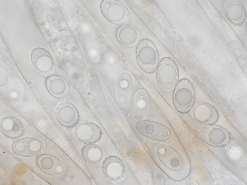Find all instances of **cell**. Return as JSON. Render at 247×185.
Returning a JSON list of instances; mask_svg holds the SVG:
<instances>
[{"label":"cell","mask_w":247,"mask_h":185,"mask_svg":"<svg viewBox=\"0 0 247 185\" xmlns=\"http://www.w3.org/2000/svg\"><path fill=\"white\" fill-rule=\"evenodd\" d=\"M137 130L144 136L155 140L165 141L171 136L170 129L160 123L149 120H142L136 125Z\"/></svg>","instance_id":"obj_5"},{"label":"cell","mask_w":247,"mask_h":185,"mask_svg":"<svg viewBox=\"0 0 247 185\" xmlns=\"http://www.w3.org/2000/svg\"><path fill=\"white\" fill-rule=\"evenodd\" d=\"M157 153L160 161L168 168L177 170L182 167V158L172 147L165 144L159 145L157 147Z\"/></svg>","instance_id":"obj_10"},{"label":"cell","mask_w":247,"mask_h":185,"mask_svg":"<svg viewBox=\"0 0 247 185\" xmlns=\"http://www.w3.org/2000/svg\"><path fill=\"white\" fill-rule=\"evenodd\" d=\"M179 77L178 67L171 58L165 57L160 61L156 72L157 80L164 90L169 91L175 87Z\"/></svg>","instance_id":"obj_3"},{"label":"cell","mask_w":247,"mask_h":185,"mask_svg":"<svg viewBox=\"0 0 247 185\" xmlns=\"http://www.w3.org/2000/svg\"><path fill=\"white\" fill-rule=\"evenodd\" d=\"M31 60L35 68L41 73H48L53 67L54 62L52 56L42 48L34 49L31 54Z\"/></svg>","instance_id":"obj_14"},{"label":"cell","mask_w":247,"mask_h":185,"mask_svg":"<svg viewBox=\"0 0 247 185\" xmlns=\"http://www.w3.org/2000/svg\"><path fill=\"white\" fill-rule=\"evenodd\" d=\"M55 114L57 121L66 127L73 126L78 120L76 109L71 104L67 102L59 103L55 109Z\"/></svg>","instance_id":"obj_11"},{"label":"cell","mask_w":247,"mask_h":185,"mask_svg":"<svg viewBox=\"0 0 247 185\" xmlns=\"http://www.w3.org/2000/svg\"><path fill=\"white\" fill-rule=\"evenodd\" d=\"M0 130L5 136L10 138H16L22 135L23 130L19 121L11 116L5 117L1 121Z\"/></svg>","instance_id":"obj_17"},{"label":"cell","mask_w":247,"mask_h":185,"mask_svg":"<svg viewBox=\"0 0 247 185\" xmlns=\"http://www.w3.org/2000/svg\"><path fill=\"white\" fill-rule=\"evenodd\" d=\"M174 106L180 113L188 112L193 107L195 100L193 86L187 79H181L178 82L173 93Z\"/></svg>","instance_id":"obj_2"},{"label":"cell","mask_w":247,"mask_h":185,"mask_svg":"<svg viewBox=\"0 0 247 185\" xmlns=\"http://www.w3.org/2000/svg\"><path fill=\"white\" fill-rule=\"evenodd\" d=\"M102 170L105 177L111 181H116L120 179L125 172V166L122 160L119 158L110 156L103 162Z\"/></svg>","instance_id":"obj_13"},{"label":"cell","mask_w":247,"mask_h":185,"mask_svg":"<svg viewBox=\"0 0 247 185\" xmlns=\"http://www.w3.org/2000/svg\"><path fill=\"white\" fill-rule=\"evenodd\" d=\"M192 113L198 123L205 125L212 124L218 120L219 114L216 108L211 105L204 102L196 103L192 107Z\"/></svg>","instance_id":"obj_8"},{"label":"cell","mask_w":247,"mask_h":185,"mask_svg":"<svg viewBox=\"0 0 247 185\" xmlns=\"http://www.w3.org/2000/svg\"><path fill=\"white\" fill-rule=\"evenodd\" d=\"M199 135L205 143L213 146H221L227 144L229 137L223 128L216 125H205L200 129Z\"/></svg>","instance_id":"obj_7"},{"label":"cell","mask_w":247,"mask_h":185,"mask_svg":"<svg viewBox=\"0 0 247 185\" xmlns=\"http://www.w3.org/2000/svg\"><path fill=\"white\" fill-rule=\"evenodd\" d=\"M74 135L79 142L85 144L92 143L100 138L102 133L99 128L89 122H82L74 129Z\"/></svg>","instance_id":"obj_9"},{"label":"cell","mask_w":247,"mask_h":185,"mask_svg":"<svg viewBox=\"0 0 247 185\" xmlns=\"http://www.w3.org/2000/svg\"><path fill=\"white\" fill-rule=\"evenodd\" d=\"M45 144L41 139L35 137H26L19 139L12 145V151L15 154L22 157L35 156L44 150Z\"/></svg>","instance_id":"obj_6"},{"label":"cell","mask_w":247,"mask_h":185,"mask_svg":"<svg viewBox=\"0 0 247 185\" xmlns=\"http://www.w3.org/2000/svg\"><path fill=\"white\" fill-rule=\"evenodd\" d=\"M37 163L40 169L50 175H59L64 171V166L62 162L49 155H42L39 156L37 160Z\"/></svg>","instance_id":"obj_15"},{"label":"cell","mask_w":247,"mask_h":185,"mask_svg":"<svg viewBox=\"0 0 247 185\" xmlns=\"http://www.w3.org/2000/svg\"><path fill=\"white\" fill-rule=\"evenodd\" d=\"M137 61L140 68L145 72L152 73L159 64V56L153 43L148 39H144L139 43L136 49Z\"/></svg>","instance_id":"obj_1"},{"label":"cell","mask_w":247,"mask_h":185,"mask_svg":"<svg viewBox=\"0 0 247 185\" xmlns=\"http://www.w3.org/2000/svg\"><path fill=\"white\" fill-rule=\"evenodd\" d=\"M46 85L50 93L57 98L65 99L70 94L71 89L69 84L60 76L55 75L49 76L46 79Z\"/></svg>","instance_id":"obj_12"},{"label":"cell","mask_w":247,"mask_h":185,"mask_svg":"<svg viewBox=\"0 0 247 185\" xmlns=\"http://www.w3.org/2000/svg\"><path fill=\"white\" fill-rule=\"evenodd\" d=\"M82 154L84 160L90 164H96L103 159L104 153L101 146L94 143H89L82 149Z\"/></svg>","instance_id":"obj_18"},{"label":"cell","mask_w":247,"mask_h":185,"mask_svg":"<svg viewBox=\"0 0 247 185\" xmlns=\"http://www.w3.org/2000/svg\"><path fill=\"white\" fill-rule=\"evenodd\" d=\"M225 14L228 18L236 24L242 23L245 17V11L242 5L240 2L231 1L226 6Z\"/></svg>","instance_id":"obj_19"},{"label":"cell","mask_w":247,"mask_h":185,"mask_svg":"<svg viewBox=\"0 0 247 185\" xmlns=\"http://www.w3.org/2000/svg\"><path fill=\"white\" fill-rule=\"evenodd\" d=\"M100 9L104 16L110 22L118 25L128 23L130 18L129 13L121 3L116 0H103Z\"/></svg>","instance_id":"obj_4"},{"label":"cell","mask_w":247,"mask_h":185,"mask_svg":"<svg viewBox=\"0 0 247 185\" xmlns=\"http://www.w3.org/2000/svg\"><path fill=\"white\" fill-rule=\"evenodd\" d=\"M116 37L122 44L128 47L136 45L140 39L139 32L132 26H122L117 30Z\"/></svg>","instance_id":"obj_16"}]
</instances>
